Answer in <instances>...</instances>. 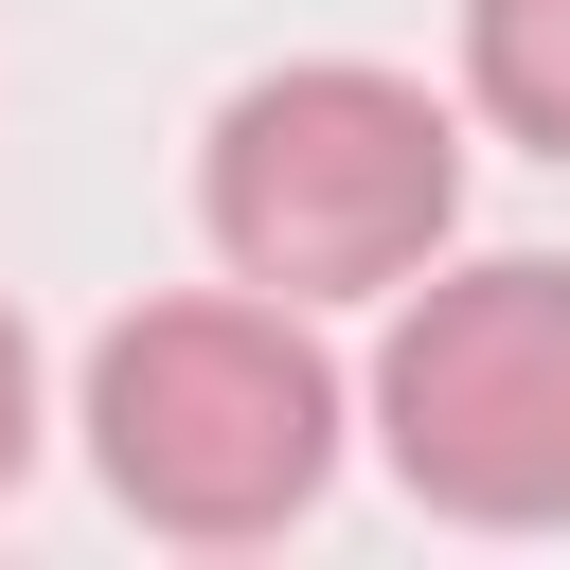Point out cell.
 Returning a JSON list of instances; mask_svg holds the SVG:
<instances>
[{
  "instance_id": "obj_1",
  "label": "cell",
  "mask_w": 570,
  "mask_h": 570,
  "mask_svg": "<svg viewBox=\"0 0 570 570\" xmlns=\"http://www.w3.org/2000/svg\"><path fill=\"white\" fill-rule=\"evenodd\" d=\"M196 232L267 303H392L463 232V125L374 53L249 71L214 107V142H196Z\"/></svg>"
},
{
  "instance_id": "obj_2",
  "label": "cell",
  "mask_w": 570,
  "mask_h": 570,
  "mask_svg": "<svg viewBox=\"0 0 570 570\" xmlns=\"http://www.w3.org/2000/svg\"><path fill=\"white\" fill-rule=\"evenodd\" d=\"M338 428H356V392H338V356L303 338V303H267V285H232V303H142V321L89 338V481H107L142 534H178V552L285 534V517L338 481Z\"/></svg>"
},
{
  "instance_id": "obj_3",
  "label": "cell",
  "mask_w": 570,
  "mask_h": 570,
  "mask_svg": "<svg viewBox=\"0 0 570 570\" xmlns=\"http://www.w3.org/2000/svg\"><path fill=\"white\" fill-rule=\"evenodd\" d=\"M374 445L463 534H570V267L552 249H481V267L392 285Z\"/></svg>"
},
{
  "instance_id": "obj_4",
  "label": "cell",
  "mask_w": 570,
  "mask_h": 570,
  "mask_svg": "<svg viewBox=\"0 0 570 570\" xmlns=\"http://www.w3.org/2000/svg\"><path fill=\"white\" fill-rule=\"evenodd\" d=\"M463 107L534 160H570V0H463Z\"/></svg>"
},
{
  "instance_id": "obj_5",
  "label": "cell",
  "mask_w": 570,
  "mask_h": 570,
  "mask_svg": "<svg viewBox=\"0 0 570 570\" xmlns=\"http://www.w3.org/2000/svg\"><path fill=\"white\" fill-rule=\"evenodd\" d=\"M36 481V338H18V303H0V499Z\"/></svg>"
}]
</instances>
